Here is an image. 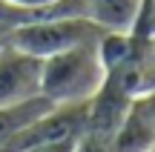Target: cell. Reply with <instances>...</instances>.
Wrapping results in <instances>:
<instances>
[{
    "label": "cell",
    "instance_id": "cell-1",
    "mask_svg": "<svg viewBox=\"0 0 155 152\" xmlns=\"http://www.w3.org/2000/svg\"><path fill=\"white\" fill-rule=\"evenodd\" d=\"M104 83V60L95 43H81L66 52L43 57L40 63V95L61 103H86Z\"/></svg>",
    "mask_w": 155,
    "mask_h": 152
},
{
    "label": "cell",
    "instance_id": "cell-2",
    "mask_svg": "<svg viewBox=\"0 0 155 152\" xmlns=\"http://www.w3.org/2000/svg\"><path fill=\"white\" fill-rule=\"evenodd\" d=\"M104 32L106 29L89 17H32V20L9 29L6 37L12 46L43 60V57L66 52L72 46L95 43L104 37Z\"/></svg>",
    "mask_w": 155,
    "mask_h": 152
},
{
    "label": "cell",
    "instance_id": "cell-3",
    "mask_svg": "<svg viewBox=\"0 0 155 152\" xmlns=\"http://www.w3.org/2000/svg\"><path fill=\"white\" fill-rule=\"evenodd\" d=\"M40 57L12 46L9 37L0 43V106L40 95Z\"/></svg>",
    "mask_w": 155,
    "mask_h": 152
},
{
    "label": "cell",
    "instance_id": "cell-4",
    "mask_svg": "<svg viewBox=\"0 0 155 152\" xmlns=\"http://www.w3.org/2000/svg\"><path fill=\"white\" fill-rule=\"evenodd\" d=\"M155 144V118L144 95H135L124 112L121 124L109 138V152H147Z\"/></svg>",
    "mask_w": 155,
    "mask_h": 152
},
{
    "label": "cell",
    "instance_id": "cell-5",
    "mask_svg": "<svg viewBox=\"0 0 155 152\" xmlns=\"http://www.w3.org/2000/svg\"><path fill=\"white\" fill-rule=\"evenodd\" d=\"M55 106L52 101H46L43 95L32 98V101H23V103H9V106H0V147H12L15 138L26 129L29 124L46 115L49 109ZM15 152V149H12Z\"/></svg>",
    "mask_w": 155,
    "mask_h": 152
},
{
    "label": "cell",
    "instance_id": "cell-6",
    "mask_svg": "<svg viewBox=\"0 0 155 152\" xmlns=\"http://www.w3.org/2000/svg\"><path fill=\"white\" fill-rule=\"evenodd\" d=\"M86 17L104 26L106 32H129L138 17L141 0H83Z\"/></svg>",
    "mask_w": 155,
    "mask_h": 152
},
{
    "label": "cell",
    "instance_id": "cell-7",
    "mask_svg": "<svg viewBox=\"0 0 155 152\" xmlns=\"http://www.w3.org/2000/svg\"><path fill=\"white\" fill-rule=\"evenodd\" d=\"M83 138V135H81ZM81 138L69 135V138H49V141H35L26 144V147H17L15 152H78V144Z\"/></svg>",
    "mask_w": 155,
    "mask_h": 152
},
{
    "label": "cell",
    "instance_id": "cell-8",
    "mask_svg": "<svg viewBox=\"0 0 155 152\" xmlns=\"http://www.w3.org/2000/svg\"><path fill=\"white\" fill-rule=\"evenodd\" d=\"M129 32L144 34V37H152L155 34V0H141L138 17H135V23H132Z\"/></svg>",
    "mask_w": 155,
    "mask_h": 152
},
{
    "label": "cell",
    "instance_id": "cell-9",
    "mask_svg": "<svg viewBox=\"0 0 155 152\" xmlns=\"http://www.w3.org/2000/svg\"><path fill=\"white\" fill-rule=\"evenodd\" d=\"M144 92H155V34L147 37V49H144V83H141V95Z\"/></svg>",
    "mask_w": 155,
    "mask_h": 152
},
{
    "label": "cell",
    "instance_id": "cell-10",
    "mask_svg": "<svg viewBox=\"0 0 155 152\" xmlns=\"http://www.w3.org/2000/svg\"><path fill=\"white\" fill-rule=\"evenodd\" d=\"M26 20H32V15H26V11L15 9V6H12L9 0H0V26L15 29L17 23H26Z\"/></svg>",
    "mask_w": 155,
    "mask_h": 152
},
{
    "label": "cell",
    "instance_id": "cell-11",
    "mask_svg": "<svg viewBox=\"0 0 155 152\" xmlns=\"http://www.w3.org/2000/svg\"><path fill=\"white\" fill-rule=\"evenodd\" d=\"M12 6H15V9H20V11H26V15H38L40 9H46V6L49 3H55V0H9Z\"/></svg>",
    "mask_w": 155,
    "mask_h": 152
},
{
    "label": "cell",
    "instance_id": "cell-12",
    "mask_svg": "<svg viewBox=\"0 0 155 152\" xmlns=\"http://www.w3.org/2000/svg\"><path fill=\"white\" fill-rule=\"evenodd\" d=\"M144 98H147V103H150V112H152V118H155V92H144Z\"/></svg>",
    "mask_w": 155,
    "mask_h": 152
},
{
    "label": "cell",
    "instance_id": "cell-13",
    "mask_svg": "<svg viewBox=\"0 0 155 152\" xmlns=\"http://www.w3.org/2000/svg\"><path fill=\"white\" fill-rule=\"evenodd\" d=\"M9 34V26H0V37H6Z\"/></svg>",
    "mask_w": 155,
    "mask_h": 152
},
{
    "label": "cell",
    "instance_id": "cell-14",
    "mask_svg": "<svg viewBox=\"0 0 155 152\" xmlns=\"http://www.w3.org/2000/svg\"><path fill=\"white\" fill-rule=\"evenodd\" d=\"M0 152H12V147H0Z\"/></svg>",
    "mask_w": 155,
    "mask_h": 152
},
{
    "label": "cell",
    "instance_id": "cell-15",
    "mask_svg": "<svg viewBox=\"0 0 155 152\" xmlns=\"http://www.w3.org/2000/svg\"><path fill=\"white\" fill-rule=\"evenodd\" d=\"M147 152H155V144H152V147H150V149H147Z\"/></svg>",
    "mask_w": 155,
    "mask_h": 152
},
{
    "label": "cell",
    "instance_id": "cell-16",
    "mask_svg": "<svg viewBox=\"0 0 155 152\" xmlns=\"http://www.w3.org/2000/svg\"><path fill=\"white\" fill-rule=\"evenodd\" d=\"M3 40H6V37H0V43H3Z\"/></svg>",
    "mask_w": 155,
    "mask_h": 152
}]
</instances>
